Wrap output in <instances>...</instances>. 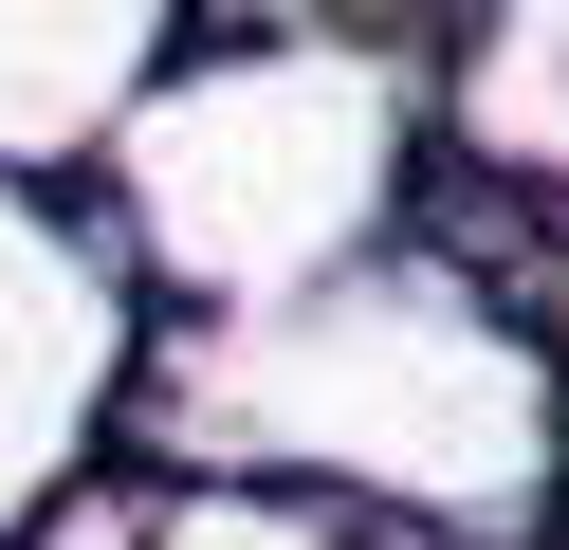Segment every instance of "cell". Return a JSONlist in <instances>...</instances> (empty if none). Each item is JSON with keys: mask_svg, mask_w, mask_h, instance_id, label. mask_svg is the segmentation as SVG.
<instances>
[{"mask_svg": "<svg viewBox=\"0 0 569 550\" xmlns=\"http://www.w3.org/2000/svg\"><path fill=\"white\" fill-rule=\"evenodd\" d=\"M129 477H221V496H312L405 550H551L569 532V386L515 330V293L405 220L368 276L239 330H148L129 386Z\"/></svg>", "mask_w": 569, "mask_h": 550, "instance_id": "1", "label": "cell"}, {"mask_svg": "<svg viewBox=\"0 0 569 550\" xmlns=\"http://www.w3.org/2000/svg\"><path fill=\"white\" fill-rule=\"evenodd\" d=\"M422 183H441V19H295V0L202 19L184 0V56L111 129L92 220L166 330H239L368 276L422 220Z\"/></svg>", "mask_w": 569, "mask_h": 550, "instance_id": "2", "label": "cell"}, {"mask_svg": "<svg viewBox=\"0 0 569 550\" xmlns=\"http://www.w3.org/2000/svg\"><path fill=\"white\" fill-rule=\"evenodd\" d=\"M148 293H129L111 220L92 202H19L0 183V550L38 532L56 496L129 459V386H148Z\"/></svg>", "mask_w": 569, "mask_h": 550, "instance_id": "3", "label": "cell"}, {"mask_svg": "<svg viewBox=\"0 0 569 550\" xmlns=\"http://www.w3.org/2000/svg\"><path fill=\"white\" fill-rule=\"evenodd\" d=\"M166 56H184V0H0V183L92 202V166Z\"/></svg>", "mask_w": 569, "mask_h": 550, "instance_id": "4", "label": "cell"}, {"mask_svg": "<svg viewBox=\"0 0 569 550\" xmlns=\"http://www.w3.org/2000/svg\"><path fill=\"white\" fill-rule=\"evenodd\" d=\"M441 183L569 220V19H441Z\"/></svg>", "mask_w": 569, "mask_h": 550, "instance_id": "5", "label": "cell"}, {"mask_svg": "<svg viewBox=\"0 0 569 550\" xmlns=\"http://www.w3.org/2000/svg\"><path fill=\"white\" fill-rule=\"evenodd\" d=\"M19 550H405L368 532V513H312V496H221V477H92V496H56Z\"/></svg>", "mask_w": 569, "mask_h": 550, "instance_id": "6", "label": "cell"}, {"mask_svg": "<svg viewBox=\"0 0 569 550\" xmlns=\"http://www.w3.org/2000/svg\"><path fill=\"white\" fill-rule=\"evenodd\" d=\"M551 550H569V532H551Z\"/></svg>", "mask_w": 569, "mask_h": 550, "instance_id": "7", "label": "cell"}]
</instances>
